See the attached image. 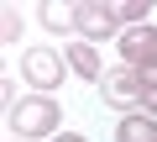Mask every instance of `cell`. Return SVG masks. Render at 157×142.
I'll return each mask as SVG.
<instances>
[{
  "label": "cell",
  "mask_w": 157,
  "mask_h": 142,
  "mask_svg": "<svg viewBox=\"0 0 157 142\" xmlns=\"http://www.w3.org/2000/svg\"><path fill=\"white\" fill-rule=\"evenodd\" d=\"M115 142H157V116H147V111H131V116L115 126Z\"/></svg>",
  "instance_id": "7"
},
{
  "label": "cell",
  "mask_w": 157,
  "mask_h": 142,
  "mask_svg": "<svg viewBox=\"0 0 157 142\" xmlns=\"http://www.w3.org/2000/svg\"><path fill=\"white\" fill-rule=\"evenodd\" d=\"M121 58L131 63V68H147V63H157V26H131V32H121Z\"/></svg>",
  "instance_id": "4"
},
{
  "label": "cell",
  "mask_w": 157,
  "mask_h": 142,
  "mask_svg": "<svg viewBox=\"0 0 157 142\" xmlns=\"http://www.w3.org/2000/svg\"><path fill=\"white\" fill-rule=\"evenodd\" d=\"M52 142H84V137H73V132H63V137H52Z\"/></svg>",
  "instance_id": "12"
},
{
  "label": "cell",
  "mask_w": 157,
  "mask_h": 142,
  "mask_svg": "<svg viewBox=\"0 0 157 142\" xmlns=\"http://www.w3.org/2000/svg\"><path fill=\"white\" fill-rule=\"evenodd\" d=\"M63 53H68V68H73V74H84V79H94V84H105V68H100V53H94L89 42H68Z\"/></svg>",
  "instance_id": "6"
},
{
  "label": "cell",
  "mask_w": 157,
  "mask_h": 142,
  "mask_svg": "<svg viewBox=\"0 0 157 142\" xmlns=\"http://www.w3.org/2000/svg\"><path fill=\"white\" fill-rule=\"evenodd\" d=\"M141 105H147V116H157V90H147V100H141Z\"/></svg>",
  "instance_id": "11"
},
{
  "label": "cell",
  "mask_w": 157,
  "mask_h": 142,
  "mask_svg": "<svg viewBox=\"0 0 157 142\" xmlns=\"http://www.w3.org/2000/svg\"><path fill=\"white\" fill-rule=\"evenodd\" d=\"M0 32H6V42H16V37H21V21H16V11H6V21H0Z\"/></svg>",
  "instance_id": "10"
},
{
  "label": "cell",
  "mask_w": 157,
  "mask_h": 142,
  "mask_svg": "<svg viewBox=\"0 0 157 142\" xmlns=\"http://www.w3.org/2000/svg\"><path fill=\"white\" fill-rule=\"evenodd\" d=\"M63 126V111L52 95H26V100H11V132L16 137H47Z\"/></svg>",
  "instance_id": "1"
},
{
  "label": "cell",
  "mask_w": 157,
  "mask_h": 142,
  "mask_svg": "<svg viewBox=\"0 0 157 142\" xmlns=\"http://www.w3.org/2000/svg\"><path fill=\"white\" fill-rule=\"evenodd\" d=\"M115 11V21H131V26H141V16H147V0H121V6H110Z\"/></svg>",
  "instance_id": "9"
},
{
  "label": "cell",
  "mask_w": 157,
  "mask_h": 142,
  "mask_svg": "<svg viewBox=\"0 0 157 142\" xmlns=\"http://www.w3.org/2000/svg\"><path fill=\"white\" fill-rule=\"evenodd\" d=\"M21 74H26V84H37V90L47 95V90L63 84V58H58L52 47H32V53L21 58Z\"/></svg>",
  "instance_id": "2"
},
{
  "label": "cell",
  "mask_w": 157,
  "mask_h": 142,
  "mask_svg": "<svg viewBox=\"0 0 157 142\" xmlns=\"http://www.w3.org/2000/svg\"><path fill=\"white\" fill-rule=\"evenodd\" d=\"M42 26H47V32H68V26H78V6L47 0V6H42Z\"/></svg>",
  "instance_id": "8"
},
{
  "label": "cell",
  "mask_w": 157,
  "mask_h": 142,
  "mask_svg": "<svg viewBox=\"0 0 157 142\" xmlns=\"http://www.w3.org/2000/svg\"><path fill=\"white\" fill-rule=\"evenodd\" d=\"M100 90H105V100H110V105H141V100H147V84H141V74H136L131 63L110 68Z\"/></svg>",
  "instance_id": "3"
},
{
  "label": "cell",
  "mask_w": 157,
  "mask_h": 142,
  "mask_svg": "<svg viewBox=\"0 0 157 142\" xmlns=\"http://www.w3.org/2000/svg\"><path fill=\"white\" fill-rule=\"evenodd\" d=\"M115 11L110 6H94V0H84V6H78V32H84L89 42H100V37H115Z\"/></svg>",
  "instance_id": "5"
}]
</instances>
